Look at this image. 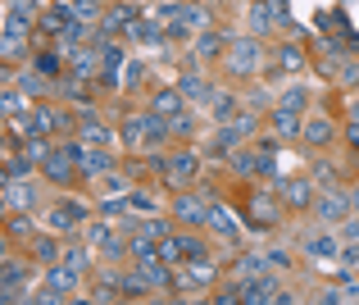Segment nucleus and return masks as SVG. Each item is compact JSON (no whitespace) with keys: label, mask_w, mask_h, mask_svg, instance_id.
<instances>
[{"label":"nucleus","mask_w":359,"mask_h":305,"mask_svg":"<svg viewBox=\"0 0 359 305\" xmlns=\"http://www.w3.org/2000/svg\"><path fill=\"white\" fill-rule=\"evenodd\" d=\"M264 64V51L255 37H237V41H228V73H237V78H255Z\"/></svg>","instance_id":"obj_1"},{"label":"nucleus","mask_w":359,"mask_h":305,"mask_svg":"<svg viewBox=\"0 0 359 305\" xmlns=\"http://www.w3.org/2000/svg\"><path fill=\"white\" fill-rule=\"evenodd\" d=\"M273 192H278L291 209H305L309 192H314V178H273Z\"/></svg>","instance_id":"obj_2"},{"label":"nucleus","mask_w":359,"mask_h":305,"mask_svg":"<svg viewBox=\"0 0 359 305\" xmlns=\"http://www.w3.org/2000/svg\"><path fill=\"white\" fill-rule=\"evenodd\" d=\"M245 132H250V114H241V119H232V123H228V128H219V137H214L210 155H232V150L241 146Z\"/></svg>","instance_id":"obj_3"},{"label":"nucleus","mask_w":359,"mask_h":305,"mask_svg":"<svg viewBox=\"0 0 359 305\" xmlns=\"http://www.w3.org/2000/svg\"><path fill=\"white\" fill-rule=\"evenodd\" d=\"M82 219H87V205L82 201H60L50 209V219H46V228H50V233H69V228H78Z\"/></svg>","instance_id":"obj_4"},{"label":"nucleus","mask_w":359,"mask_h":305,"mask_svg":"<svg viewBox=\"0 0 359 305\" xmlns=\"http://www.w3.org/2000/svg\"><path fill=\"white\" fill-rule=\"evenodd\" d=\"M164 174H168V183H177V187L191 183V178L201 174V155H196V150H177V155L164 164Z\"/></svg>","instance_id":"obj_5"},{"label":"nucleus","mask_w":359,"mask_h":305,"mask_svg":"<svg viewBox=\"0 0 359 305\" xmlns=\"http://www.w3.org/2000/svg\"><path fill=\"white\" fill-rule=\"evenodd\" d=\"M73 287H78V269H73V264H69V269H50V273H46V292H41V301H64Z\"/></svg>","instance_id":"obj_6"},{"label":"nucleus","mask_w":359,"mask_h":305,"mask_svg":"<svg viewBox=\"0 0 359 305\" xmlns=\"http://www.w3.org/2000/svg\"><path fill=\"white\" fill-rule=\"evenodd\" d=\"M173 214L182 219V223H191V228H205V223H210V214H214V209L205 205L201 196H177V201H173Z\"/></svg>","instance_id":"obj_7"},{"label":"nucleus","mask_w":359,"mask_h":305,"mask_svg":"<svg viewBox=\"0 0 359 305\" xmlns=\"http://www.w3.org/2000/svg\"><path fill=\"white\" fill-rule=\"evenodd\" d=\"M123 146H150V114H128L123 119Z\"/></svg>","instance_id":"obj_8"},{"label":"nucleus","mask_w":359,"mask_h":305,"mask_svg":"<svg viewBox=\"0 0 359 305\" xmlns=\"http://www.w3.org/2000/svg\"><path fill=\"white\" fill-rule=\"evenodd\" d=\"M346 209H351V196L346 192H323L314 205V214L323 219V223H337V219H346Z\"/></svg>","instance_id":"obj_9"},{"label":"nucleus","mask_w":359,"mask_h":305,"mask_svg":"<svg viewBox=\"0 0 359 305\" xmlns=\"http://www.w3.org/2000/svg\"><path fill=\"white\" fill-rule=\"evenodd\" d=\"M69 73L73 78H96L100 73V46H91V51H69Z\"/></svg>","instance_id":"obj_10"},{"label":"nucleus","mask_w":359,"mask_h":305,"mask_svg":"<svg viewBox=\"0 0 359 305\" xmlns=\"http://www.w3.org/2000/svg\"><path fill=\"white\" fill-rule=\"evenodd\" d=\"M36 201V192H32V183L27 178H14V183H5V209L14 214V209H32Z\"/></svg>","instance_id":"obj_11"},{"label":"nucleus","mask_w":359,"mask_h":305,"mask_svg":"<svg viewBox=\"0 0 359 305\" xmlns=\"http://www.w3.org/2000/svg\"><path fill=\"white\" fill-rule=\"evenodd\" d=\"M155 114L164 123L182 119V114H187V96H182V91H159V96H155Z\"/></svg>","instance_id":"obj_12"},{"label":"nucleus","mask_w":359,"mask_h":305,"mask_svg":"<svg viewBox=\"0 0 359 305\" xmlns=\"http://www.w3.org/2000/svg\"><path fill=\"white\" fill-rule=\"evenodd\" d=\"M250 209H255L250 228H269V223H278V214H282V205L273 201V196H255V201H250Z\"/></svg>","instance_id":"obj_13"},{"label":"nucleus","mask_w":359,"mask_h":305,"mask_svg":"<svg viewBox=\"0 0 359 305\" xmlns=\"http://www.w3.org/2000/svg\"><path fill=\"white\" fill-rule=\"evenodd\" d=\"M41 164H46V174H50V183H69V174H73V155H64V150H50Z\"/></svg>","instance_id":"obj_14"},{"label":"nucleus","mask_w":359,"mask_h":305,"mask_svg":"<svg viewBox=\"0 0 359 305\" xmlns=\"http://www.w3.org/2000/svg\"><path fill=\"white\" fill-rule=\"evenodd\" d=\"M332 119H309L305 123V128H300V137H305L309 141V146H327V141H332Z\"/></svg>","instance_id":"obj_15"},{"label":"nucleus","mask_w":359,"mask_h":305,"mask_svg":"<svg viewBox=\"0 0 359 305\" xmlns=\"http://www.w3.org/2000/svg\"><path fill=\"white\" fill-rule=\"evenodd\" d=\"M177 91H182V96H191V100H210V96H214V87H210V82H205V78H201L196 69L187 73L182 82H177Z\"/></svg>","instance_id":"obj_16"},{"label":"nucleus","mask_w":359,"mask_h":305,"mask_svg":"<svg viewBox=\"0 0 359 305\" xmlns=\"http://www.w3.org/2000/svg\"><path fill=\"white\" fill-rule=\"evenodd\" d=\"M132 23H137V5H118V9H109V14H105V23H100V27H105V32H123V27H132Z\"/></svg>","instance_id":"obj_17"},{"label":"nucleus","mask_w":359,"mask_h":305,"mask_svg":"<svg viewBox=\"0 0 359 305\" xmlns=\"http://www.w3.org/2000/svg\"><path fill=\"white\" fill-rule=\"evenodd\" d=\"M273 23H278V9L273 5H250V32H273Z\"/></svg>","instance_id":"obj_18"},{"label":"nucleus","mask_w":359,"mask_h":305,"mask_svg":"<svg viewBox=\"0 0 359 305\" xmlns=\"http://www.w3.org/2000/svg\"><path fill=\"white\" fill-rule=\"evenodd\" d=\"M210 228H214L219 237H237V233H241V223L232 219V209H223V205H214V214H210Z\"/></svg>","instance_id":"obj_19"},{"label":"nucleus","mask_w":359,"mask_h":305,"mask_svg":"<svg viewBox=\"0 0 359 305\" xmlns=\"http://www.w3.org/2000/svg\"><path fill=\"white\" fill-rule=\"evenodd\" d=\"M87 237H91V246H105V255H123L118 251V237L109 233L105 223H87Z\"/></svg>","instance_id":"obj_20"},{"label":"nucleus","mask_w":359,"mask_h":305,"mask_svg":"<svg viewBox=\"0 0 359 305\" xmlns=\"http://www.w3.org/2000/svg\"><path fill=\"white\" fill-rule=\"evenodd\" d=\"M273 128H278L282 137H296L305 123H300V114H296V110H273Z\"/></svg>","instance_id":"obj_21"},{"label":"nucleus","mask_w":359,"mask_h":305,"mask_svg":"<svg viewBox=\"0 0 359 305\" xmlns=\"http://www.w3.org/2000/svg\"><path fill=\"white\" fill-rule=\"evenodd\" d=\"M232 174L255 178V174H259V155H250V150H232Z\"/></svg>","instance_id":"obj_22"},{"label":"nucleus","mask_w":359,"mask_h":305,"mask_svg":"<svg viewBox=\"0 0 359 305\" xmlns=\"http://www.w3.org/2000/svg\"><path fill=\"white\" fill-rule=\"evenodd\" d=\"M305 251L309 255H314V260H332V255H337V237H309V242H305Z\"/></svg>","instance_id":"obj_23"},{"label":"nucleus","mask_w":359,"mask_h":305,"mask_svg":"<svg viewBox=\"0 0 359 305\" xmlns=\"http://www.w3.org/2000/svg\"><path fill=\"white\" fill-rule=\"evenodd\" d=\"M46 87H50V78H46L41 69L36 73H18V91H27V96H41Z\"/></svg>","instance_id":"obj_24"},{"label":"nucleus","mask_w":359,"mask_h":305,"mask_svg":"<svg viewBox=\"0 0 359 305\" xmlns=\"http://www.w3.org/2000/svg\"><path fill=\"white\" fill-rule=\"evenodd\" d=\"M137 233L150 237V242H164V237H168V223L159 214H150V219H141V223H137Z\"/></svg>","instance_id":"obj_25"},{"label":"nucleus","mask_w":359,"mask_h":305,"mask_svg":"<svg viewBox=\"0 0 359 305\" xmlns=\"http://www.w3.org/2000/svg\"><path fill=\"white\" fill-rule=\"evenodd\" d=\"M214 100H219V105H214V119H219V123H228L232 119V114H237V96H228V91H214Z\"/></svg>","instance_id":"obj_26"},{"label":"nucleus","mask_w":359,"mask_h":305,"mask_svg":"<svg viewBox=\"0 0 359 305\" xmlns=\"http://www.w3.org/2000/svg\"><path fill=\"white\" fill-rule=\"evenodd\" d=\"M305 100H309V91L305 87H291V91H282V96H278V110H305Z\"/></svg>","instance_id":"obj_27"},{"label":"nucleus","mask_w":359,"mask_h":305,"mask_svg":"<svg viewBox=\"0 0 359 305\" xmlns=\"http://www.w3.org/2000/svg\"><path fill=\"white\" fill-rule=\"evenodd\" d=\"M278 64H282L287 73H300V69H305V55H300L296 46H282V51H278Z\"/></svg>","instance_id":"obj_28"},{"label":"nucleus","mask_w":359,"mask_h":305,"mask_svg":"<svg viewBox=\"0 0 359 305\" xmlns=\"http://www.w3.org/2000/svg\"><path fill=\"white\" fill-rule=\"evenodd\" d=\"M32 255H36V264H55V260H60V246H55L50 237H41V242L32 246Z\"/></svg>","instance_id":"obj_29"},{"label":"nucleus","mask_w":359,"mask_h":305,"mask_svg":"<svg viewBox=\"0 0 359 305\" xmlns=\"http://www.w3.org/2000/svg\"><path fill=\"white\" fill-rule=\"evenodd\" d=\"M141 78H146V64H141V60H128V73L118 78V87H123V91H132Z\"/></svg>","instance_id":"obj_30"},{"label":"nucleus","mask_w":359,"mask_h":305,"mask_svg":"<svg viewBox=\"0 0 359 305\" xmlns=\"http://www.w3.org/2000/svg\"><path fill=\"white\" fill-rule=\"evenodd\" d=\"M141 273H146L150 287H164V283H168V269H164L159 260H146V264H141Z\"/></svg>","instance_id":"obj_31"},{"label":"nucleus","mask_w":359,"mask_h":305,"mask_svg":"<svg viewBox=\"0 0 359 305\" xmlns=\"http://www.w3.org/2000/svg\"><path fill=\"white\" fill-rule=\"evenodd\" d=\"M23 110H32V105H27V91H5V114L9 119H18Z\"/></svg>","instance_id":"obj_32"},{"label":"nucleus","mask_w":359,"mask_h":305,"mask_svg":"<svg viewBox=\"0 0 359 305\" xmlns=\"http://www.w3.org/2000/svg\"><path fill=\"white\" fill-rule=\"evenodd\" d=\"M118 287H123V297H141V292H146V287H150V283H146V273H141V269H137V273H128V278H123V283H118Z\"/></svg>","instance_id":"obj_33"},{"label":"nucleus","mask_w":359,"mask_h":305,"mask_svg":"<svg viewBox=\"0 0 359 305\" xmlns=\"http://www.w3.org/2000/svg\"><path fill=\"white\" fill-rule=\"evenodd\" d=\"M73 18H82V23L100 18V0H73Z\"/></svg>","instance_id":"obj_34"},{"label":"nucleus","mask_w":359,"mask_h":305,"mask_svg":"<svg viewBox=\"0 0 359 305\" xmlns=\"http://www.w3.org/2000/svg\"><path fill=\"white\" fill-rule=\"evenodd\" d=\"M82 141H87V146H109V141H114V132L100 128V123H87V137H82Z\"/></svg>","instance_id":"obj_35"},{"label":"nucleus","mask_w":359,"mask_h":305,"mask_svg":"<svg viewBox=\"0 0 359 305\" xmlns=\"http://www.w3.org/2000/svg\"><path fill=\"white\" fill-rule=\"evenodd\" d=\"M219 46H223L219 32H201V37H196V55H214Z\"/></svg>","instance_id":"obj_36"},{"label":"nucleus","mask_w":359,"mask_h":305,"mask_svg":"<svg viewBox=\"0 0 359 305\" xmlns=\"http://www.w3.org/2000/svg\"><path fill=\"white\" fill-rule=\"evenodd\" d=\"M128 205H132V209H146V214H155V209H159V201H155L150 192H132V196H128Z\"/></svg>","instance_id":"obj_37"},{"label":"nucleus","mask_w":359,"mask_h":305,"mask_svg":"<svg viewBox=\"0 0 359 305\" xmlns=\"http://www.w3.org/2000/svg\"><path fill=\"white\" fill-rule=\"evenodd\" d=\"M60 55H55V51H46V55H36V69H41L46 73V78H55V73H60Z\"/></svg>","instance_id":"obj_38"},{"label":"nucleus","mask_w":359,"mask_h":305,"mask_svg":"<svg viewBox=\"0 0 359 305\" xmlns=\"http://www.w3.org/2000/svg\"><path fill=\"white\" fill-rule=\"evenodd\" d=\"M9 14H18V18H32V14H36V0H9Z\"/></svg>","instance_id":"obj_39"},{"label":"nucleus","mask_w":359,"mask_h":305,"mask_svg":"<svg viewBox=\"0 0 359 305\" xmlns=\"http://www.w3.org/2000/svg\"><path fill=\"white\" fill-rule=\"evenodd\" d=\"M245 273H250V278H255V273H264V260H259V255H245V260H241V278H245Z\"/></svg>","instance_id":"obj_40"},{"label":"nucleus","mask_w":359,"mask_h":305,"mask_svg":"<svg viewBox=\"0 0 359 305\" xmlns=\"http://www.w3.org/2000/svg\"><path fill=\"white\" fill-rule=\"evenodd\" d=\"M87 260H91V255H87V251H82V246H78V251H69V264H73V269H78V273H82V269H87Z\"/></svg>","instance_id":"obj_41"},{"label":"nucleus","mask_w":359,"mask_h":305,"mask_svg":"<svg viewBox=\"0 0 359 305\" xmlns=\"http://www.w3.org/2000/svg\"><path fill=\"white\" fill-rule=\"evenodd\" d=\"M314 183H323V187H332V164H318V169H314Z\"/></svg>","instance_id":"obj_42"},{"label":"nucleus","mask_w":359,"mask_h":305,"mask_svg":"<svg viewBox=\"0 0 359 305\" xmlns=\"http://www.w3.org/2000/svg\"><path fill=\"white\" fill-rule=\"evenodd\" d=\"M123 205H128V201H118V196H109V201H105V205H100V214H109V219H114V214H118V209H123Z\"/></svg>","instance_id":"obj_43"},{"label":"nucleus","mask_w":359,"mask_h":305,"mask_svg":"<svg viewBox=\"0 0 359 305\" xmlns=\"http://www.w3.org/2000/svg\"><path fill=\"white\" fill-rule=\"evenodd\" d=\"M269 264H278V269H287V264H291V255H287V251H269Z\"/></svg>","instance_id":"obj_44"},{"label":"nucleus","mask_w":359,"mask_h":305,"mask_svg":"<svg viewBox=\"0 0 359 305\" xmlns=\"http://www.w3.org/2000/svg\"><path fill=\"white\" fill-rule=\"evenodd\" d=\"M341 82H359V64H341Z\"/></svg>","instance_id":"obj_45"},{"label":"nucleus","mask_w":359,"mask_h":305,"mask_svg":"<svg viewBox=\"0 0 359 305\" xmlns=\"http://www.w3.org/2000/svg\"><path fill=\"white\" fill-rule=\"evenodd\" d=\"M32 233V219H14V237H27Z\"/></svg>","instance_id":"obj_46"},{"label":"nucleus","mask_w":359,"mask_h":305,"mask_svg":"<svg viewBox=\"0 0 359 305\" xmlns=\"http://www.w3.org/2000/svg\"><path fill=\"white\" fill-rule=\"evenodd\" d=\"M341 260H346V264H359V246H355V242H351V246L341 251Z\"/></svg>","instance_id":"obj_47"},{"label":"nucleus","mask_w":359,"mask_h":305,"mask_svg":"<svg viewBox=\"0 0 359 305\" xmlns=\"http://www.w3.org/2000/svg\"><path fill=\"white\" fill-rule=\"evenodd\" d=\"M346 237H351V242H359V219H351V223H346Z\"/></svg>","instance_id":"obj_48"},{"label":"nucleus","mask_w":359,"mask_h":305,"mask_svg":"<svg viewBox=\"0 0 359 305\" xmlns=\"http://www.w3.org/2000/svg\"><path fill=\"white\" fill-rule=\"evenodd\" d=\"M346 137H351V146L359 150V123H355V119H351V132H346Z\"/></svg>","instance_id":"obj_49"},{"label":"nucleus","mask_w":359,"mask_h":305,"mask_svg":"<svg viewBox=\"0 0 359 305\" xmlns=\"http://www.w3.org/2000/svg\"><path fill=\"white\" fill-rule=\"evenodd\" d=\"M346 301H359V283H355V287H346Z\"/></svg>","instance_id":"obj_50"},{"label":"nucleus","mask_w":359,"mask_h":305,"mask_svg":"<svg viewBox=\"0 0 359 305\" xmlns=\"http://www.w3.org/2000/svg\"><path fill=\"white\" fill-rule=\"evenodd\" d=\"M346 196H351V209H355L359 205V187H355V192H346Z\"/></svg>","instance_id":"obj_51"},{"label":"nucleus","mask_w":359,"mask_h":305,"mask_svg":"<svg viewBox=\"0 0 359 305\" xmlns=\"http://www.w3.org/2000/svg\"><path fill=\"white\" fill-rule=\"evenodd\" d=\"M351 119H355V123H359V100H351Z\"/></svg>","instance_id":"obj_52"}]
</instances>
